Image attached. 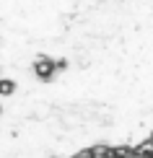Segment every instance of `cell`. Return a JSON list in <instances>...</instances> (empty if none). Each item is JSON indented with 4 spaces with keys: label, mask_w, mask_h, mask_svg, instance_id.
Returning <instances> with one entry per match:
<instances>
[{
    "label": "cell",
    "mask_w": 153,
    "mask_h": 158,
    "mask_svg": "<svg viewBox=\"0 0 153 158\" xmlns=\"http://www.w3.org/2000/svg\"><path fill=\"white\" fill-rule=\"evenodd\" d=\"M101 158H138V156H101Z\"/></svg>",
    "instance_id": "1"
},
{
    "label": "cell",
    "mask_w": 153,
    "mask_h": 158,
    "mask_svg": "<svg viewBox=\"0 0 153 158\" xmlns=\"http://www.w3.org/2000/svg\"><path fill=\"white\" fill-rule=\"evenodd\" d=\"M151 158H153V156H151Z\"/></svg>",
    "instance_id": "2"
}]
</instances>
